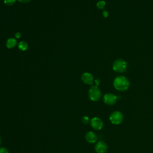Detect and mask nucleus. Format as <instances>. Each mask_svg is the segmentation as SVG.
I'll return each mask as SVG.
<instances>
[{
    "instance_id": "1",
    "label": "nucleus",
    "mask_w": 153,
    "mask_h": 153,
    "mask_svg": "<svg viewBox=\"0 0 153 153\" xmlns=\"http://www.w3.org/2000/svg\"><path fill=\"white\" fill-rule=\"evenodd\" d=\"M129 81L124 76L120 75L115 78L113 85L115 89L119 91H125L127 90L129 87Z\"/></svg>"
},
{
    "instance_id": "2",
    "label": "nucleus",
    "mask_w": 153,
    "mask_h": 153,
    "mask_svg": "<svg viewBox=\"0 0 153 153\" xmlns=\"http://www.w3.org/2000/svg\"><path fill=\"white\" fill-rule=\"evenodd\" d=\"M127 68V62L121 59H117L112 64L113 70L118 73H123L126 71Z\"/></svg>"
},
{
    "instance_id": "3",
    "label": "nucleus",
    "mask_w": 153,
    "mask_h": 153,
    "mask_svg": "<svg viewBox=\"0 0 153 153\" xmlns=\"http://www.w3.org/2000/svg\"><path fill=\"white\" fill-rule=\"evenodd\" d=\"M101 91L96 85H92L88 90L89 99L93 102L98 101L101 97Z\"/></svg>"
},
{
    "instance_id": "4",
    "label": "nucleus",
    "mask_w": 153,
    "mask_h": 153,
    "mask_svg": "<svg viewBox=\"0 0 153 153\" xmlns=\"http://www.w3.org/2000/svg\"><path fill=\"white\" fill-rule=\"evenodd\" d=\"M109 120L112 123L114 124H119L122 122L123 120V116L121 112L115 111L111 114L109 117Z\"/></svg>"
},
{
    "instance_id": "5",
    "label": "nucleus",
    "mask_w": 153,
    "mask_h": 153,
    "mask_svg": "<svg viewBox=\"0 0 153 153\" xmlns=\"http://www.w3.org/2000/svg\"><path fill=\"white\" fill-rule=\"evenodd\" d=\"M120 97L117 96L112 93H107L103 96V101L106 104L112 105L115 103L117 100Z\"/></svg>"
},
{
    "instance_id": "6",
    "label": "nucleus",
    "mask_w": 153,
    "mask_h": 153,
    "mask_svg": "<svg viewBox=\"0 0 153 153\" xmlns=\"http://www.w3.org/2000/svg\"><path fill=\"white\" fill-rule=\"evenodd\" d=\"M90 125L94 130H100L103 127L102 121L97 117H94L90 120Z\"/></svg>"
},
{
    "instance_id": "7",
    "label": "nucleus",
    "mask_w": 153,
    "mask_h": 153,
    "mask_svg": "<svg viewBox=\"0 0 153 153\" xmlns=\"http://www.w3.org/2000/svg\"><path fill=\"white\" fill-rule=\"evenodd\" d=\"M81 79L84 83L88 85H91L94 81L93 75L89 72L83 73L81 75Z\"/></svg>"
},
{
    "instance_id": "8",
    "label": "nucleus",
    "mask_w": 153,
    "mask_h": 153,
    "mask_svg": "<svg viewBox=\"0 0 153 153\" xmlns=\"http://www.w3.org/2000/svg\"><path fill=\"white\" fill-rule=\"evenodd\" d=\"M94 149L97 153H105L108 149V146L105 142L100 141L96 144Z\"/></svg>"
},
{
    "instance_id": "9",
    "label": "nucleus",
    "mask_w": 153,
    "mask_h": 153,
    "mask_svg": "<svg viewBox=\"0 0 153 153\" xmlns=\"http://www.w3.org/2000/svg\"><path fill=\"white\" fill-rule=\"evenodd\" d=\"M85 139L86 141L90 143H94L97 140L96 134L93 131H88L85 135Z\"/></svg>"
},
{
    "instance_id": "10",
    "label": "nucleus",
    "mask_w": 153,
    "mask_h": 153,
    "mask_svg": "<svg viewBox=\"0 0 153 153\" xmlns=\"http://www.w3.org/2000/svg\"><path fill=\"white\" fill-rule=\"evenodd\" d=\"M16 45H17V41L15 38H8L7 40L6 44H5L6 47L9 49L13 48L14 47H16Z\"/></svg>"
},
{
    "instance_id": "11",
    "label": "nucleus",
    "mask_w": 153,
    "mask_h": 153,
    "mask_svg": "<svg viewBox=\"0 0 153 153\" xmlns=\"http://www.w3.org/2000/svg\"><path fill=\"white\" fill-rule=\"evenodd\" d=\"M18 48L21 51H26L28 48V44L25 41H22L18 44Z\"/></svg>"
},
{
    "instance_id": "12",
    "label": "nucleus",
    "mask_w": 153,
    "mask_h": 153,
    "mask_svg": "<svg viewBox=\"0 0 153 153\" xmlns=\"http://www.w3.org/2000/svg\"><path fill=\"white\" fill-rule=\"evenodd\" d=\"M105 5L106 2L104 1H99L96 4V6L99 9H103Z\"/></svg>"
},
{
    "instance_id": "13",
    "label": "nucleus",
    "mask_w": 153,
    "mask_h": 153,
    "mask_svg": "<svg viewBox=\"0 0 153 153\" xmlns=\"http://www.w3.org/2000/svg\"><path fill=\"white\" fill-rule=\"evenodd\" d=\"M16 0H4V3L7 6H11L15 4Z\"/></svg>"
},
{
    "instance_id": "14",
    "label": "nucleus",
    "mask_w": 153,
    "mask_h": 153,
    "mask_svg": "<svg viewBox=\"0 0 153 153\" xmlns=\"http://www.w3.org/2000/svg\"><path fill=\"white\" fill-rule=\"evenodd\" d=\"M81 121L84 124L86 125V124H88L90 122V118L88 117L84 116V117H82V118L81 119Z\"/></svg>"
},
{
    "instance_id": "15",
    "label": "nucleus",
    "mask_w": 153,
    "mask_h": 153,
    "mask_svg": "<svg viewBox=\"0 0 153 153\" xmlns=\"http://www.w3.org/2000/svg\"><path fill=\"white\" fill-rule=\"evenodd\" d=\"M0 153H9V151L5 147H0Z\"/></svg>"
},
{
    "instance_id": "16",
    "label": "nucleus",
    "mask_w": 153,
    "mask_h": 153,
    "mask_svg": "<svg viewBox=\"0 0 153 153\" xmlns=\"http://www.w3.org/2000/svg\"><path fill=\"white\" fill-rule=\"evenodd\" d=\"M14 36H15V38H16L19 39V38H20V36H21V33H20V32H16V33H15Z\"/></svg>"
},
{
    "instance_id": "17",
    "label": "nucleus",
    "mask_w": 153,
    "mask_h": 153,
    "mask_svg": "<svg viewBox=\"0 0 153 153\" xmlns=\"http://www.w3.org/2000/svg\"><path fill=\"white\" fill-rule=\"evenodd\" d=\"M94 82H95V84H96L95 85L98 86V85H99L100 82V80L99 78H97V79H96V80H94Z\"/></svg>"
},
{
    "instance_id": "18",
    "label": "nucleus",
    "mask_w": 153,
    "mask_h": 153,
    "mask_svg": "<svg viewBox=\"0 0 153 153\" xmlns=\"http://www.w3.org/2000/svg\"><path fill=\"white\" fill-rule=\"evenodd\" d=\"M19 2L21 3H28L31 0H17Z\"/></svg>"
},
{
    "instance_id": "19",
    "label": "nucleus",
    "mask_w": 153,
    "mask_h": 153,
    "mask_svg": "<svg viewBox=\"0 0 153 153\" xmlns=\"http://www.w3.org/2000/svg\"><path fill=\"white\" fill-rule=\"evenodd\" d=\"M103 16L105 17H107L108 16V13L107 11H103Z\"/></svg>"
},
{
    "instance_id": "20",
    "label": "nucleus",
    "mask_w": 153,
    "mask_h": 153,
    "mask_svg": "<svg viewBox=\"0 0 153 153\" xmlns=\"http://www.w3.org/2000/svg\"><path fill=\"white\" fill-rule=\"evenodd\" d=\"M1 142H2V140H1V136H0V145H1Z\"/></svg>"
}]
</instances>
